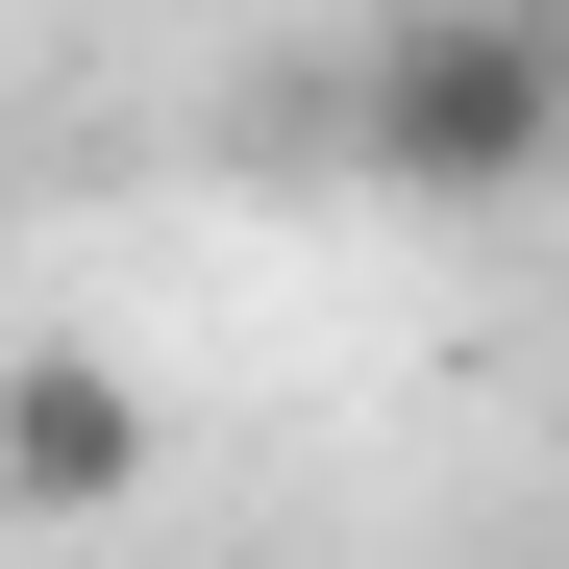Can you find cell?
Listing matches in <instances>:
<instances>
[{"instance_id":"1","label":"cell","mask_w":569,"mask_h":569,"mask_svg":"<svg viewBox=\"0 0 569 569\" xmlns=\"http://www.w3.org/2000/svg\"><path fill=\"white\" fill-rule=\"evenodd\" d=\"M347 173L421 223H520L569 173V0H397L347 50Z\"/></svg>"},{"instance_id":"2","label":"cell","mask_w":569,"mask_h":569,"mask_svg":"<svg viewBox=\"0 0 569 569\" xmlns=\"http://www.w3.org/2000/svg\"><path fill=\"white\" fill-rule=\"evenodd\" d=\"M124 496H149V371L26 347L0 371V520H124Z\"/></svg>"}]
</instances>
